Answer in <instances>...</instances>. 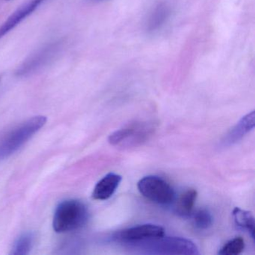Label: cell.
<instances>
[{
    "label": "cell",
    "mask_w": 255,
    "mask_h": 255,
    "mask_svg": "<svg viewBox=\"0 0 255 255\" xmlns=\"http://www.w3.org/2000/svg\"><path fill=\"white\" fill-rule=\"evenodd\" d=\"M87 207L79 200L62 201L53 216V227L56 233H66L83 228L89 220Z\"/></svg>",
    "instance_id": "cell-1"
},
{
    "label": "cell",
    "mask_w": 255,
    "mask_h": 255,
    "mask_svg": "<svg viewBox=\"0 0 255 255\" xmlns=\"http://www.w3.org/2000/svg\"><path fill=\"white\" fill-rule=\"evenodd\" d=\"M47 118L35 116L11 129L0 139V160L14 154L45 125Z\"/></svg>",
    "instance_id": "cell-2"
},
{
    "label": "cell",
    "mask_w": 255,
    "mask_h": 255,
    "mask_svg": "<svg viewBox=\"0 0 255 255\" xmlns=\"http://www.w3.org/2000/svg\"><path fill=\"white\" fill-rule=\"evenodd\" d=\"M151 255H199L196 245L187 239L162 237L134 244Z\"/></svg>",
    "instance_id": "cell-3"
},
{
    "label": "cell",
    "mask_w": 255,
    "mask_h": 255,
    "mask_svg": "<svg viewBox=\"0 0 255 255\" xmlns=\"http://www.w3.org/2000/svg\"><path fill=\"white\" fill-rule=\"evenodd\" d=\"M153 128L147 122H134L127 125L109 137L110 144L123 148L136 147L145 142L153 134Z\"/></svg>",
    "instance_id": "cell-4"
},
{
    "label": "cell",
    "mask_w": 255,
    "mask_h": 255,
    "mask_svg": "<svg viewBox=\"0 0 255 255\" xmlns=\"http://www.w3.org/2000/svg\"><path fill=\"white\" fill-rule=\"evenodd\" d=\"M140 193L150 201L168 205L175 200V193L169 183L162 177L149 175L143 177L137 184Z\"/></svg>",
    "instance_id": "cell-5"
},
{
    "label": "cell",
    "mask_w": 255,
    "mask_h": 255,
    "mask_svg": "<svg viewBox=\"0 0 255 255\" xmlns=\"http://www.w3.org/2000/svg\"><path fill=\"white\" fill-rule=\"evenodd\" d=\"M163 236H165V229L162 226L153 224H144L119 231L115 234L113 238L122 243L134 245Z\"/></svg>",
    "instance_id": "cell-6"
},
{
    "label": "cell",
    "mask_w": 255,
    "mask_h": 255,
    "mask_svg": "<svg viewBox=\"0 0 255 255\" xmlns=\"http://www.w3.org/2000/svg\"><path fill=\"white\" fill-rule=\"evenodd\" d=\"M172 13V8L168 2L156 4L147 14L144 22V31L150 35L159 33L171 20Z\"/></svg>",
    "instance_id": "cell-7"
},
{
    "label": "cell",
    "mask_w": 255,
    "mask_h": 255,
    "mask_svg": "<svg viewBox=\"0 0 255 255\" xmlns=\"http://www.w3.org/2000/svg\"><path fill=\"white\" fill-rule=\"evenodd\" d=\"M44 1V0H30L17 8L2 25H0V39L9 33L26 17L32 14Z\"/></svg>",
    "instance_id": "cell-8"
},
{
    "label": "cell",
    "mask_w": 255,
    "mask_h": 255,
    "mask_svg": "<svg viewBox=\"0 0 255 255\" xmlns=\"http://www.w3.org/2000/svg\"><path fill=\"white\" fill-rule=\"evenodd\" d=\"M57 49L56 44H50L41 49L27 59L20 68H18L16 74L18 76H26L35 72L38 68L44 66V64L47 63L53 57Z\"/></svg>",
    "instance_id": "cell-9"
},
{
    "label": "cell",
    "mask_w": 255,
    "mask_h": 255,
    "mask_svg": "<svg viewBox=\"0 0 255 255\" xmlns=\"http://www.w3.org/2000/svg\"><path fill=\"white\" fill-rule=\"evenodd\" d=\"M122 176L115 173H109L104 176L95 186L92 197L98 201H105L113 196L122 182Z\"/></svg>",
    "instance_id": "cell-10"
},
{
    "label": "cell",
    "mask_w": 255,
    "mask_h": 255,
    "mask_svg": "<svg viewBox=\"0 0 255 255\" xmlns=\"http://www.w3.org/2000/svg\"><path fill=\"white\" fill-rule=\"evenodd\" d=\"M255 128V112L243 118L235 127L230 131L223 141L225 145H231L241 139L248 132Z\"/></svg>",
    "instance_id": "cell-11"
},
{
    "label": "cell",
    "mask_w": 255,
    "mask_h": 255,
    "mask_svg": "<svg viewBox=\"0 0 255 255\" xmlns=\"http://www.w3.org/2000/svg\"><path fill=\"white\" fill-rule=\"evenodd\" d=\"M198 192L195 189H189L181 194L174 204V211L182 217H189L192 214Z\"/></svg>",
    "instance_id": "cell-12"
},
{
    "label": "cell",
    "mask_w": 255,
    "mask_h": 255,
    "mask_svg": "<svg viewBox=\"0 0 255 255\" xmlns=\"http://www.w3.org/2000/svg\"><path fill=\"white\" fill-rule=\"evenodd\" d=\"M233 217L237 227L248 231L255 240V217L251 212L236 207L233 210Z\"/></svg>",
    "instance_id": "cell-13"
},
{
    "label": "cell",
    "mask_w": 255,
    "mask_h": 255,
    "mask_svg": "<svg viewBox=\"0 0 255 255\" xmlns=\"http://www.w3.org/2000/svg\"><path fill=\"white\" fill-rule=\"evenodd\" d=\"M34 243V235L32 233L22 234L14 242L11 249V255H26L29 254Z\"/></svg>",
    "instance_id": "cell-14"
},
{
    "label": "cell",
    "mask_w": 255,
    "mask_h": 255,
    "mask_svg": "<svg viewBox=\"0 0 255 255\" xmlns=\"http://www.w3.org/2000/svg\"><path fill=\"white\" fill-rule=\"evenodd\" d=\"M192 222L197 229L207 230L213 225V216L207 209H200L192 214Z\"/></svg>",
    "instance_id": "cell-15"
},
{
    "label": "cell",
    "mask_w": 255,
    "mask_h": 255,
    "mask_svg": "<svg viewBox=\"0 0 255 255\" xmlns=\"http://www.w3.org/2000/svg\"><path fill=\"white\" fill-rule=\"evenodd\" d=\"M245 249V242L242 237H236L228 241L219 252L220 255H238Z\"/></svg>",
    "instance_id": "cell-16"
},
{
    "label": "cell",
    "mask_w": 255,
    "mask_h": 255,
    "mask_svg": "<svg viewBox=\"0 0 255 255\" xmlns=\"http://www.w3.org/2000/svg\"><path fill=\"white\" fill-rule=\"evenodd\" d=\"M91 1L95 2H106V1H109V0H91Z\"/></svg>",
    "instance_id": "cell-17"
},
{
    "label": "cell",
    "mask_w": 255,
    "mask_h": 255,
    "mask_svg": "<svg viewBox=\"0 0 255 255\" xmlns=\"http://www.w3.org/2000/svg\"><path fill=\"white\" fill-rule=\"evenodd\" d=\"M6 1H8V0H6Z\"/></svg>",
    "instance_id": "cell-18"
},
{
    "label": "cell",
    "mask_w": 255,
    "mask_h": 255,
    "mask_svg": "<svg viewBox=\"0 0 255 255\" xmlns=\"http://www.w3.org/2000/svg\"><path fill=\"white\" fill-rule=\"evenodd\" d=\"M0 79H1V77H0Z\"/></svg>",
    "instance_id": "cell-19"
}]
</instances>
